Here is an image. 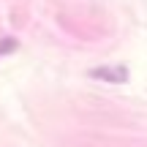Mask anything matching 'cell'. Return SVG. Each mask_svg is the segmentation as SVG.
<instances>
[{
	"mask_svg": "<svg viewBox=\"0 0 147 147\" xmlns=\"http://www.w3.org/2000/svg\"><path fill=\"white\" fill-rule=\"evenodd\" d=\"M14 49H16V38H0V57L11 55Z\"/></svg>",
	"mask_w": 147,
	"mask_h": 147,
	"instance_id": "7a4b0ae2",
	"label": "cell"
},
{
	"mask_svg": "<svg viewBox=\"0 0 147 147\" xmlns=\"http://www.w3.org/2000/svg\"><path fill=\"white\" fill-rule=\"evenodd\" d=\"M93 76H98V79H109V82H125V68H117V71H109V68H98V71H93Z\"/></svg>",
	"mask_w": 147,
	"mask_h": 147,
	"instance_id": "6da1fadb",
	"label": "cell"
}]
</instances>
